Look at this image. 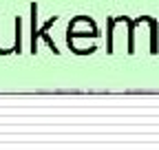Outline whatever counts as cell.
Returning <instances> with one entry per match:
<instances>
[]
</instances>
